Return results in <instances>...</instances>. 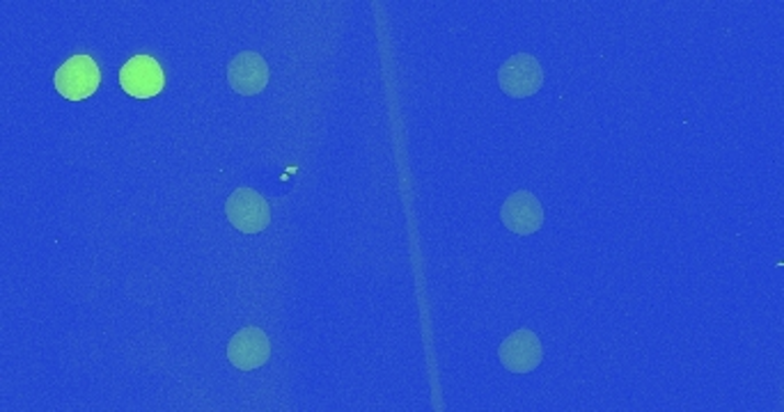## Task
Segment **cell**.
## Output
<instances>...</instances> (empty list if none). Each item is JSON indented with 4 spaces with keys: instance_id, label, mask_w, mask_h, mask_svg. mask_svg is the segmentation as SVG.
Here are the masks:
<instances>
[{
    "instance_id": "6da1fadb",
    "label": "cell",
    "mask_w": 784,
    "mask_h": 412,
    "mask_svg": "<svg viewBox=\"0 0 784 412\" xmlns=\"http://www.w3.org/2000/svg\"><path fill=\"white\" fill-rule=\"evenodd\" d=\"M225 216L241 234H260L271 225V206L252 188H237L225 202Z\"/></svg>"
},
{
    "instance_id": "7a4b0ae2",
    "label": "cell",
    "mask_w": 784,
    "mask_h": 412,
    "mask_svg": "<svg viewBox=\"0 0 784 412\" xmlns=\"http://www.w3.org/2000/svg\"><path fill=\"white\" fill-rule=\"evenodd\" d=\"M56 90L69 101H83L99 90L101 71L90 56H73L56 71Z\"/></svg>"
},
{
    "instance_id": "3957f363",
    "label": "cell",
    "mask_w": 784,
    "mask_h": 412,
    "mask_svg": "<svg viewBox=\"0 0 784 412\" xmlns=\"http://www.w3.org/2000/svg\"><path fill=\"white\" fill-rule=\"evenodd\" d=\"M498 83L504 94H510L514 99H525L539 92L544 85V71L537 58L519 54L504 62L498 71Z\"/></svg>"
},
{
    "instance_id": "277c9868",
    "label": "cell",
    "mask_w": 784,
    "mask_h": 412,
    "mask_svg": "<svg viewBox=\"0 0 784 412\" xmlns=\"http://www.w3.org/2000/svg\"><path fill=\"white\" fill-rule=\"evenodd\" d=\"M120 85L134 99H151L163 90L166 76L155 58L136 56L120 69Z\"/></svg>"
},
{
    "instance_id": "5b68a950",
    "label": "cell",
    "mask_w": 784,
    "mask_h": 412,
    "mask_svg": "<svg viewBox=\"0 0 784 412\" xmlns=\"http://www.w3.org/2000/svg\"><path fill=\"white\" fill-rule=\"evenodd\" d=\"M500 220L510 231H514V234H535L544 225V206L533 193L516 191L502 202Z\"/></svg>"
},
{
    "instance_id": "8992f818",
    "label": "cell",
    "mask_w": 784,
    "mask_h": 412,
    "mask_svg": "<svg viewBox=\"0 0 784 412\" xmlns=\"http://www.w3.org/2000/svg\"><path fill=\"white\" fill-rule=\"evenodd\" d=\"M498 357L504 369L514 374H527L542 365L544 348L533 330H516L500 344Z\"/></svg>"
},
{
    "instance_id": "52a82bcc",
    "label": "cell",
    "mask_w": 784,
    "mask_h": 412,
    "mask_svg": "<svg viewBox=\"0 0 784 412\" xmlns=\"http://www.w3.org/2000/svg\"><path fill=\"white\" fill-rule=\"evenodd\" d=\"M269 357H271V342L266 337V332L260 328H243L235 334L230 344H227V359H230V363L241 371L260 369L262 365L269 363Z\"/></svg>"
},
{
    "instance_id": "ba28073f",
    "label": "cell",
    "mask_w": 784,
    "mask_h": 412,
    "mask_svg": "<svg viewBox=\"0 0 784 412\" xmlns=\"http://www.w3.org/2000/svg\"><path fill=\"white\" fill-rule=\"evenodd\" d=\"M227 83L243 96L260 94L269 85L266 60L255 50H243L227 65Z\"/></svg>"
}]
</instances>
